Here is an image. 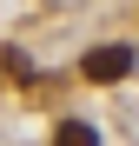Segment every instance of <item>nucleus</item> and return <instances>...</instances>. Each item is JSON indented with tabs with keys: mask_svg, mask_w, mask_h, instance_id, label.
Masks as SVG:
<instances>
[{
	"mask_svg": "<svg viewBox=\"0 0 139 146\" xmlns=\"http://www.w3.org/2000/svg\"><path fill=\"white\" fill-rule=\"evenodd\" d=\"M80 73H86L93 86H119L126 73H132V46H126V40H106V46H93V53L80 60Z\"/></svg>",
	"mask_w": 139,
	"mask_h": 146,
	"instance_id": "f257e3e1",
	"label": "nucleus"
},
{
	"mask_svg": "<svg viewBox=\"0 0 139 146\" xmlns=\"http://www.w3.org/2000/svg\"><path fill=\"white\" fill-rule=\"evenodd\" d=\"M53 146H99V133H93L86 119H60V133H53Z\"/></svg>",
	"mask_w": 139,
	"mask_h": 146,
	"instance_id": "f03ea898",
	"label": "nucleus"
},
{
	"mask_svg": "<svg viewBox=\"0 0 139 146\" xmlns=\"http://www.w3.org/2000/svg\"><path fill=\"white\" fill-rule=\"evenodd\" d=\"M0 73H13V80H27V86L40 80V73H33V60H20V53H0Z\"/></svg>",
	"mask_w": 139,
	"mask_h": 146,
	"instance_id": "7ed1b4c3",
	"label": "nucleus"
}]
</instances>
